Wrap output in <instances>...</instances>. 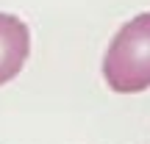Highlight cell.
Returning a JSON list of instances; mask_svg holds the SVG:
<instances>
[{
	"mask_svg": "<svg viewBox=\"0 0 150 144\" xmlns=\"http://www.w3.org/2000/svg\"><path fill=\"white\" fill-rule=\"evenodd\" d=\"M103 78L120 94L150 89V11L128 20L103 55Z\"/></svg>",
	"mask_w": 150,
	"mask_h": 144,
	"instance_id": "6da1fadb",
	"label": "cell"
},
{
	"mask_svg": "<svg viewBox=\"0 0 150 144\" xmlns=\"http://www.w3.org/2000/svg\"><path fill=\"white\" fill-rule=\"evenodd\" d=\"M31 53L28 25L14 14H0V86L14 80Z\"/></svg>",
	"mask_w": 150,
	"mask_h": 144,
	"instance_id": "7a4b0ae2",
	"label": "cell"
}]
</instances>
